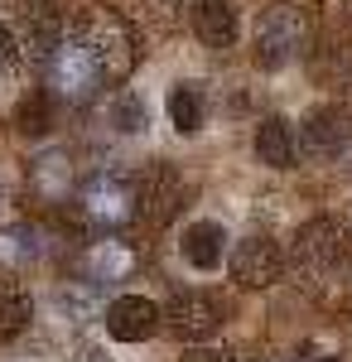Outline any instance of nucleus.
Returning <instances> with one entry per match:
<instances>
[{"instance_id": "24", "label": "nucleus", "mask_w": 352, "mask_h": 362, "mask_svg": "<svg viewBox=\"0 0 352 362\" xmlns=\"http://www.w3.org/2000/svg\"><path fill=\"white\" fill-rule=\"evenodd\" d=\"M324 362H348V358H324Z\"/></svg>"}, {"instance_id": "18", "label": "nucleus", "mask_w": 352, "mask_h": 362, "mask_svg": "<svg viewBox=\"0 0 352 362\" xmlns=\"http://www.w3.org/2000/svg\"><path fill=\"white\" fill-rule=\"evenodd\" d=\"M29 319H34V305H29L25 285H15L10 276H0V343L15 334H25Z\"/></svg>"}, {"instance_id": "4", "label": "nucleus", "mask_w": 352, "mask_h": 362, "mask_svg": "<svg viewBox=\"0 0 352 362\" xmlns=\"http://www.w3.org/2000/svg\"><path fill=\"white\" fill-rule=\"evenodd\" d=\"M73 208H78V218L87 227L116 232V227H126L131 218H136V184L121 179V174H92V179L78 184Z\"/></svg>"}, {"instance_id": "25", "label": "nucleus", "mask_w": 352, "mask_h": 362, "mask_svg": "<svg viewBox=\"0 0 352 362\" xmlns=\"http://www.w3.org/2000/svg\"><path fill=\"white\" fill-rule=\"evenodd\" d=\"M348 15H352V0H348Z\"/></svg>"}, {"instance_id": "15", "label": "nucleus", "mask_w": 352, "mask_h": 362, "mask_svg": "<svg viewBox=\"0 0 352 362\" xmlns=\"http://www.w3.org/2000/svg\"><path fill=\"white\" fill-rule=\"evenodd\" d=\"M169 121L179 136H193L208 126V87L203 83H179L169 92Z\"/></svg>"}, {"instance_id": "20", "label": "nucleus", "mask_w": 352, "mask_h": 362, "mask_svg": "<svg viewBox=\"0 0 352 362\" xmlns=\"http://www.w3.org/2000/svg\"><path fill=\"white\" fill-rule=\"evenodd\" d=\"M15 121H20L25 136H44V131L54 126V92H49V87H44V92H29L25 102H20V112H15Z\"/></svg>"}, {"instance_id": "1", "label": "nucleus", "mask_w": 352, "mask_h": 362, "mask_svg": "<svg viewBox=\"0 0 352 362\" xmlns=\"http://www.w3.org/2000/svg\"><path fill=\"white\" fill-rule=\"evenodd\" d=\"M290 266L324 309H338V314L352 309V237L333 218H314L299 227Z\"/></svg>"}, {"instance_id": "9", "label": "nucleus", "mask_w": 352, "mask_h": 362, "mask_svg": "<svg viewBox=\"0 0 352 362\" xmlns=\"http://www.w3.org/2000/svg\"><path fill=\"white\" fill-rule=\"evenodd\" d=\"M68 39V20H63V10L49 5V0H34L25 5V20H20V44H25V58L34 63H49L58 54V44Z\"/></svg>"}, {"instance_id": "23", "label": "nucleus", "mask_w": 352, "mask_h": 362, "mask_svg": "<svg viewBox=\"0 0 352 362\" xmlns=\"http://www.w3.org/2000/svg\"><path fill=\"white\" fill-rule=\"evenodd\" d=\"M184 362H232V353H222V348H198V343H193L189 353H184Z\"/></svg>"}, {"instance_id": "10", "label": "nucleus", "mask_w": 352, "mask_h": 362, "mask_svg": "<svg viewBox=\"0 0 352 362\" xmlns=\"http://www.w3.org/2000/svg\"><path fill=\"white\" fill-rule=\"evenodd\" d=\"M352 145V121L338 107H324V112H314L304 121V155L309 160H319V165H333V160H343Z\"/></svg>"}, {"instance_id": "13", "label": "nucleus", "mask_w": 352, "mask_h": 362, "mask_svg": "<svg viewBox=\"0 0 352 362\" xmlns=\"http://www.w3.org/2000/svg\"><path fill=\"white\" fill-rule=\"evenodd\" d=\"M179 256L193 271H217L227 261V232L217 223H189L179 232Z\"/></svg>"}, {"instance_id": "8", "label": "nucleus", "mask_w": 352, "mask_h": 362, "mask_svg": "<svg viewBox=\"0 0 352 362\" xmlns=\"http://www.w3.org/2000/svg\"><path fill=\"white\" fill-rule=\"evenodd\" d=\"M285 276V251L275 247L271 237H246L232 251V280L246 290H266Z\"/></svg>"}, {"instance_id": "14", "label": "nucleus", "mask_w": 352, "mask_h": 362, "mask_svg": "<svg viewBox=\"0 0 352 362\" xmlns=\"http://www.w3.org/2000/svg\"><path fill=\"white\" fill-rule=\"evenodd\" d=\"M29 184H34V194L49 198V203H68V198L78 194V179H73V165H68V155H63V150L39 155L34 169H29Z\"/></svg>"}, {"instance_id": "21", "label": "nucleus", "mask_w": 352, "mask_h": 362, "mask_svg": "<svg viewBox=\"0 0 352 362\" xmlns=\"http://www.w3.org/2000/svg\"><path fill=\"white\" fill-rule=\"evenodd\" d=\"M111 131H121V136H140L145 131V107L131 92H116V102H111Z\"/></svg>"}, {"instance_id": "2", "label": "nucleus", "mask_w": 352, "mask_h": 362, "mask_svg": "<svg viewBox=\"0 0 352 362\" xmlns=\"http://www.w3.org/2000/svg\"><path fill=\"white\" fill-rule=\"evenodd\" d=\"M73 34L82 39V49L92 54L107 83H126L136 73V34L116 10H82Z\"/></svg>"}, {"instance_id": "17", "label": "nucleus", "mask_w": 352, "mask_h": 362, "mask_svg": "<svg viewBox=\"0 0 352 362\" xmlns=\"http://www.w3.org/2000/svg\"><path fill=\"white\" fill-rule=\"evenodd\" d=\"M87 276L92 280H121L131 276V266H136V251L126 247V242H116V237H102V242H92L87 247Z\"/></svg>"}, {"instance_id": "3", "label": "nucleus", "mask_w": 352, "mask_h": 362, "mask_svg": "<svg viewBox=\"0 0 352 362\" xmlns=\"http://www.w3.org/2000/svg\"><path fill=\"white\" fill-rule=\"evenodd\" d=\"M314 44V25L299 5H271L261 20H256V63L261 68H290L309 54Z\"/></svg>"}, {"instance_id": "7", "label": "nucleus", "mask_w": 352, "mask_h": 362, "mask_svg": "<svg viewBox=\"0 0 352 362\" xmlns=\"http://www.w3.org/2000/svg\"><path fill=\"white\" fill-rule=\"evenodd\" d=\"M184 198H189L184 174L169 165V160H155V165L140 174V184H136V218L164 227L179 208H184Z\"/></svg>"}, {"instance_id": "11", "label": "nucleus", "mask_w": 352, "mask_h": 362, "mask_svg": "<svg viewBox=\"0 0 352 362\" xmlns=\"http://www.w3.org/2000/svg\"><path fill=\"white\" fill-rule=\"evenodd\" d=\"M155 329H160L155 300H145V295H121V300L107 305V334L116 338V343H145V338H155Z\"/></svg>"}, {"instance_id": "12", "label": "nucleus", "mask_w": 352, "mask_h": 362, "mask_svg": "<svg viewBox=\"0 0 352 362\" xmlns=\"http://www.w3.org/2000/svg\"><path fill=\"white\" fill-rule=\"evenodd\" d=\"M193 34L208 49H232L237 34H242V20H237L232 0H198L193 5Z\"/></svg>"}, {"instance_id": "19", "label": "nucleus", "mask_w": 352, "mask_h": 362, "mask_svg": "<svg viewBox=\"0 0 352 362\" xmlns=\"http://www.w3.org/2000/svg\"><path fill=\"white\" fill-rule=\"evenodd\" d=\"M39 251H44V237L34 227H25V223L0 227V266H29Z\"/></svg>"}, {"instance_id": "16", "label": "nucleus", "mask_w": 352, "mask_h": 362, "mask_svg": "<svg viewBox=\"0 0 352 362\" xmlns=\"http://www.w3.org/2000/svg\"><path fill=\"white\" fill-rule=\"evenodd\" d=\"M256 160L271 169H290L295 165V136H290V121L285 116H266L256 126Z\"/></svg>"}, {"instance_id": "5", "label": "nucleus", "mask_w": 352, "mask_h": 362, "mask_svg": "<svg viewBox=\"0 0 352 362\" xmlns=\"http://www.w3.org/2000/svg\"><path fill=\"white\" fill-rule=\"evenodd\" d=\"M44 73H49V92L63 97V102H87V97L97 92V83H107L102 68L92 63V54L82 49L78 34H68V39L58 44V54L44 63Z\"/></svg>"}, {"instance_id": "6", "label": "nucleus", "mask_w": 352, "mask_h": 362, "mask_svg": "<svg viewBox=\"0 0 352 362\" xmlns=\"http://www.w3.org/2000/svg\"><path fill=\"white\" fill-rule=\"evenodd\" d=\"M160 329L174 334L179 343H203L222 329V305H217L208 290H184L160 309Z\"/></svg>"}, {"instance_id": "22", "label": "nucleus", "mask_w": 352, "mask_h": 362, "mask_svg": "<svg viewBox=\"0 0 352 362\" xmlns=\"http://www.w3.org/2000/svg\"><path fill=\"white\" fill-rule=\"evenodd\" d=\"M25 58V44H20V29L0 25V73H15Z\"/></svg>"}]
</instances>
